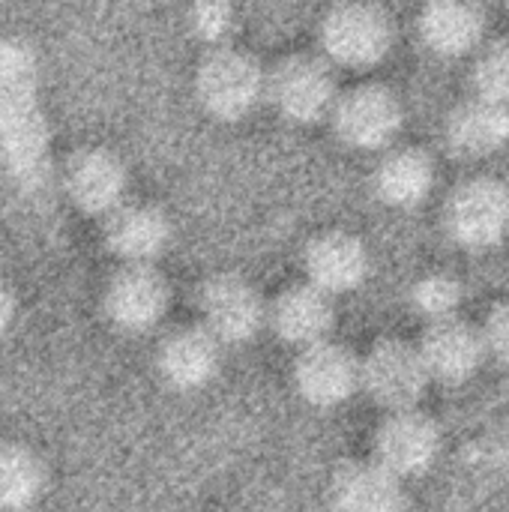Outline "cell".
Listing matches in <instances>:
<instances>
[{
    "mask_svg": "<svg viewBox=\"0 0 509 512\" xmlns=\"http://www.w3.org/2000/svg\"><path fill=\"white\" fill-rule=\"evenodd\" d=\"M375 195L390 207H417L435 186V162L420 147H393L375 168Z\"/></svg>",
    "mask_w": 509,
    "mask_h": 512,
    "instance_id": "obj_21",
    "label": "cell"
},
{
    "mask_svg": "<svg viewBox=\"0 0 509 512\" xmlns=\"http://www.w3.org/2000/svg\"><path fill=\"white\" fill-rule=\"evenodd\" d=\"M195 93L207 114L243 120L267 99V69L249 51L222 45L207 51L198 63Z\"/></svg>",
    "mask_w": 509,
    "mask_h": 512,
    "instance_id": "obj_2",
    "label": "cell"
},
{
    "mask_svg": "<svg viewBox=\"0 0 509 512\" xmlns=\"http://www.w3.org/2000/svg\"><path fill=\"white\" fill-rule=\"evenodd\" d=\"M186 24H189L192 36L213 51V48L231 45V33L237 27V12L231 3L204 0V3H195L186 9Z\"/></svg>",
    "mask_w": 509,
    "mask_h": 512,
    "instance_id": "obj_24",
    "label": "cell"
},
{
    "mask_svg": "<svg viewBox=\"0 0 509 512\" xmlns=\"http://www.w3.org/2000/svg\"><path fill=\"white\" fill-rule=\"evenodd\" d=\"M267 324L282 342L303 351L330 339L336 324V306L330 294L318 291L309 282H300L285 288L267 306Z\"/></svg>",
    "mask_w": 509,
    "mask_h": 512,
    "instance_id": "obj_16",
    "label": "cell"
},
{
    "mask_svg": "<svg viewBox=\"0 0 509 512\" xmlns=\"http://www.w3.org/2000/svg\"><path fill=\"white\" fill-rule=\"evenodd\" d=\"M483 339H486V351L498 360L509 366V300L498 303L489 318H486V327H483Z\"/></svg>",
    "mask_w": 509,
    "mask_h": 512,
    "instance_id": "obj_26",
    "label": "cell"
},
{
    "mask_svg": "<svg viewBox=\"0 0 509 512\" xmlns=\"http://www.w3.org/2000/svg\"><path fill=\"white\" fill-rule=\"evenodd\" d=\"M0 171L27 204L51 198L54 159L42 108L39 54L24 36H0Z\"/></svg>",
    "mask_w": 509,
    "mask_h": 512,
    "instance_id": "obj_1",
    "label": "cell"
},
{
    "mask_svg": "<svg viewBox=\"0 0 509 512\" xmlns=\"http://www.w3.org/2000/svg\"><path fill=\"white\" fill-rule=\"evenodd\" d=\"M48 474L24 444H0V512H27L39 504Z\"/></svg>",
    "mask_w": 509,
    "mask_h": 512,
    "instance_id": "obj_22",
    "label": "cell"
},
{
    "mask_svg": "<svg viewBox=\"0 0 509 512\" xmlns=\"http://www.w3.org/2000/svg\"><path fill=\"white\" fill-rule=\"evenodd\" d=\"M102 240L123 264H156L171 243V222L153 204H123L105 216Z\"/></svg>",
    "mask_w": 509,
    "mask_h": 512,
    "instance_id": "obj_17",
    "label": "cell"
},
{
    "mask_svg": "<svg viewBox=\"0 0 509 512\" xmlns=\"http://www.w3.org/2000/svg\"><path fill=\"white\" fill-rule=\"evenodd\" d=\"M222 342L210 336L201 324L180 327L168 333L156 351V369L162 381L174 390H201L207 387L222 366Z\"/></svg>",
    "mask_w": 509,
    "mask_h": 512,
    "instance_id": "obj_15",
    "label": "cell"
},
{
    "mask_svg": "<svg viewBox=\"0 0 509 512\" xmlns=\"http://www.w3.org/2000/svg\"><path fill=\"white\" fill-rule=\"evenodd\" d=\"M330 504L336 512H405L408 495L402 480L378 462H351L333 474Z\"/></svg>",
    "mask_w": 509,
    "mask_h": 512,
    "instance_id": "obj_18",
    "label": "cell"
},
{
    "mask_svg": "<svg viewBox=\"0 0 509 512\" xmlns=\"http://www.w3.org/2000/svg\"><path fill=\"white\" fill-rule=\"evenodd\" d=\"M15 321V297H12V288L0 279V336L12 327Z\"/></svg>",
    "mask_w": 509,
    "mask_h": 512,
    "instance_id": "obj_27",
    "label": "cell"
},
{
    "mask_svg": "<svg viewBox=\"0 0 509 512\" xmlns=\"http://www.w3.org/2000/svg\"><path fill=\"white\" fill-rule=\"evenodd\" d=\"M129 189V171L123 159L108 147H81L66 159L63 192L69 201L90 216H111L123 207Z\"/></svg>",
    "mask_w": 509,
    "mask_h": 512,
    "instance_id": "obj_10",
    "label": "cell"
},
{
    "mask_svg": "<svg viewBox=\"0 0 509 512\" xmlns=\"http://www.w3.org/2000/svg\"><path fill=\"white\" fill-rule=\"evenodd\" d=\"M171 303L168 279L153 264H123L105 285L102 312L123 333L153 330Z\"/></svg>",
    "mask_w": 509,
    "mask_h": 512,
    "instance_id": "obj_9",
    "label": "cell"
},
{
    "mask_svg": "<svg viewBox=\"0 0 509 512\" xmlns=\"http://www.w3.org/2000/svg\"><path fill=\"white\" fill-rule=\"evenodd\" d=\"M336 75L324 57L291 54L267 69V102L291 123H315L333 114Z\"/></svg>",
    "mask_w": 509,
    "mask_h": 512,
    "instance_id": "obj_5",
    "label": "cell"
},
{
    "mask_svg": "<svg viewBox=\"0 0 509 512\" xmlns=\"http://www.w3.org/2000/svg\"><path fill=\"white\" fill-rule=\"evenodd\" d=\"M417 348H420L429 378L444 381V384H462L474 378L489 354L483 330L462 318L429 324Z\"/></svg>",
    "mask_w": 509,
    "mask_h": 512,
    "instance_id": "obj_14",
    "label": "cell"
},
{
    "mask_svg": "<svg viewBox=\"0 0 509 512\" xmlns=\"http://www.w3.org/2000/svg\"><path fill=\"white\" fill-rule=\"evenodd\" d=\"M198 312L201 327L222 345H246L267 324V303L261 291L237 273H216L201 282Z\"/></svg>",
    "mask_w": 509,
    "mask_h": 512,
    "instance_id": "obj_6",
    "label": "cell"
},
{
    "mask_svg": "<svg viewBox=\"0 0 509 512\" xmlns=\"http://www.w3.org/2000/svg\"><path fill=\"white\" fill-rule=\"evenodd\" d=\"M444 132H447V144L459 156L465 159L492 156L509 147V105L471 96L450 111Z\"/></svg>",
    "mask_w": 509,
    "mask_h": 512,
    "instance_id": "obj_20",
    "label": "cell"
},
{
    "mask_svg": "<svg viewBox=\"0 0 509 512\" xmlns=\"http://www.w3.org/2000/svg\"><path fill=\"white\" fill-rule=\"evenodd\" d=\"M462 300H465V288L450 273H429L420 282H414V288H411V306L429 324L459 318Z\"/></svg>",
    "mask_w": 509,
    "mask_h": 512,
    "instance_id": "obj_23",
    "label": "cell"
},
{
    "mask_svg": "<svg viewBox=\"0 0 509 512\" xmlns=\"http://www.w3.org/2000/svg\"><path fill=\"white\" fill-rule=\"evenodd\" d=\"M441 453V429L423 411H396L375 432V459L393 477L426 474Z\"/></svg>",
    "mask_w": 509,
    "mask_h": 512,
    "instance_id": "obj_11",
    "label": "cell"
},
{
    "mask_svg": "<svg viewBox=\"0 0 509 512\" xmlns=\"http://www.w3.org/2000/svg\"><path fill=\"white\" fill-rule=\"evenodd\" d=\"M474 96L509 105V39L492 42L474 63Z\"/></svg>",
    "mask_w": 509,
    "mask_h": 512,
    "instance_id": "obj_25",
    "label": "cell"
},
{
    "mask_svg": "<svg viewBox=\"0 0 509 512\" xmlns=\"http://www.w3.org/2000/svg\"><path fill=\"white\" fill-rule=\"evenodd\" d=\"M429 381L420 348L402 339H384L360 360V387L390 414L414 411Z\"/></svg>",
    "mask_w": 509,
    "mask_h": 512,
    "instance_id": "obj_8",
    "label": "cell"
},
{
    "mask_svg": "<svg viewBox=\"0 0 509 512\" xmlns=\"http://www.w3.org/2000/svg\"><path fill=\"white\" fill-rule=\"evenodd\" d=\"M306 282L318 291L339 297L357 291L369 276V249L348 231H324L309 240L303 252Z\"/></svg>",
    "mask_w": 509,
    "mask_h": 512,
    "instance_id": "obj_13",
    "label": "cell"
},
{
    "mask_svg": "<svg viewBox=\"0 0 509 512\" xmlns=\"http://www.w3.org/2000/svg\"><path fill=\"white\" fill-rule=\"evenodd\" d=\"M417 27L426 48L438 57H465L486 36V9L462 0H438L423 6Z\"/></svg>",
    "mask_w": 509,
    "mask_h": 512,
    "instance_id": "obj_19",
    "label": "cell"
},
{
    "mask_svg": "<svg viewBox=\"0 0 509 512\" xmlns=\"http://www.w3.org/2000/svg\"><path fill=\"white\" fill-rule=\"evenodd\" d=\"M330 123L342 144L354 150H384L405 123L402 99L387 84H357L339 93Z\"/></svg>",
    "mask_w": 509,
    "mask_h": 512,
    "instance_id": "obj_7",
    "label": "cell"
},
{
    "mask_svg": "<svg viewBox=\"0 0 509 512\" xmlns=\"http://www.w3.org/2000/svg\"><path fill=\"white\" fill-rule=\"evenodd\" d=\"M324 60L366 69L381 63L393 48V18L375 3H339L321 21Z\"/></svg>",
    "mask_w": 509,
    "mask_h": 512,
    "instance_id": "obj_4",
    "label": "cell"
},
{
    "mask_svg": "<svg viewBox=\"0 0 509 512\" xmlns=\"http://www.w3.org/2000/svg\"><path fill=\"white\" fill-rule=\"evenodd\" d=\"M444 228L462 249L480 252L509 237V186L498 177H471L453 189L444 207Z\"/></svg>",
    "mask_w": 509,
    "mask_h": 512,
    "instance_id": "obj_3",
    "label": "cell"
},
{
    "mask_svg": "<svg viewBox=\"0 0 509 512\" xmlns=\"http://www.w3.org/2000/svg\"><path fill=\"white\" fill-rule=\"evenodd\" d=\"M294 387L312 408H336L360 390V357L333 339L303 348L294 363Z\"/></svg>",
    "mask_w": 509,
    "mask_h": 512,
    "instance_id": "obj_12",
    "label": "cell"
}]
</instances>
